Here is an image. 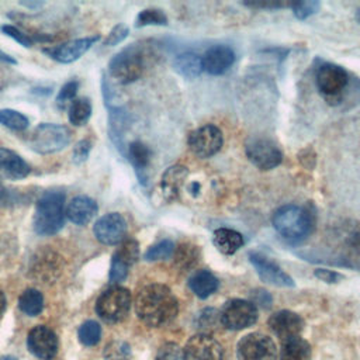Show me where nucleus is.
I'll return each instance as SVG.
<instances>
[{
  "label": "nucleus",
  "instance_id": "1",
  "mask_svg": "<svg viewBox=\"0 0 360 360\" xmlns=\"http://www.w3.org/2000/svg\"><path fill=\"white\" fill-rule=\"evenodd\" d=\"M135 312L145 325L160 328L177 316L179 301L167 285L148 284L135 297Z\"/></svg>",
  "mask_w": 360,
  "mask_h": 360
},
{
  "label": "nucleus",
  "instance_id": "2",
  "mask_svg": "<svg viewBox=\"0 0 360 360\" xmlns=\"http://www.w3.org/2000/svg\"><path fill=\"white\" fill-rule=\"evenodd\" d=\"M156 56L150 45L131 44L117 52L108 62V70L112 79L121 84H129L138 80L152 59Z\"/></svg>",
  "mask_w": 360,
  "mask_h": 360
},
{
  "label": "nucleus",
  "instance_id": "3",
  "mask_svg": "<svg viewBox=\"0 0 360 360\" xmlns=\"http://www.w3.org/2000/svg\"><path fill=\"white\" fill-rule=\"evenodd\" d=\"M274 229L290 242L304 240L314 229L315 217L308 207L288 204L280 207L273 215Z\"/></svg>",
  "mask_w": 360,
  "mask_h": 360
},
{
  "label": "nucleus",
  "instance_id": "4",
  "mask_svg": "<svg viewBox=\"0 0 360 360\" xmlns=\"http://www.w3.org/2000/svg\"><path fill=\"white\" fill-rule=\"evenodd\" d=\"M65 194L62 191H45L37 201L32 219L38 235L49 236L58 233L65 224Z\"/></svg>",
  "mask_w": 360,
  "mask_h": 360
},
{
  "label": "nucleus",
  "instance_id": "5",
  "mask_svg": "<svg viewBox=\"0 0 360 360\" xmlns=\"http://www.w3.org/2000/svg\"><path fill=\"white\" fill-rule=\"evenodd\" d=\"M132 304L131 292L121 285H111L104 290L96 301L97 315L107 323H118L127 318Z\"/></svg>",
  "mask_w": 360,
  "mask_h": 360
},
{
  "label": "nucleus",
  "instance_id": "6",
  "mask_svg": "<svg viewBox=\"0 0 360 360\" xmlns=\"http://www.w3.org/2000/svg\"><path fill=\"white\" fill-rule=\"evenodd\" d=\"M70 131L65 125L42 122L30 135L28 143L32 150L41 155L56 153L70 142Z\"/></svg>",
  "mask_w": 360,
  "mask_h": 360
},
{
  "label": "nucleus",
  "instance_id": "7",
  "mask_svg": "<svg viewBox=\"0 0 360 360\" xmlns=\"http://www.w3.org/2000/svg\"><path fill=\"white\" fill-rule=\"evenodd\" d=\"M259 318L257 307L248 300L233 298L224 304L219 311L221 326L229 330H242L253 323H256Z\"/></svg>",
  "mask_w": 360,
  "mask_h": 360
},
{
  "label": "nucleus",
  "instance_id": "8",
  "mask_svg": "<svg viewBox=\"0 0 360 360\" xmlns=\"http://www.w3.org/2000/svg\"><path fill=\"white\" fill-rule=\"evenodd\" d=\"M315 82L318 90L329 101H338L342 97V91L349 83L347 72L335 63H322L315 73Z\"/></svg>",
  "mask_w": 360,
  "mask_h": 360
},
{
  "label": "nucleus",
  "instance_id": "9",
  "mask_svg": "<svg viewBox=\"0 0 360 360\" xmlns=\"http://www.w3.org/2000/svg\"><path fill=\"white\" fill-rule=\"evenodd\" d=\"M236 356L238 360H276L277 350L270 336L252 332L238 342Z\"/></svg>",
  "mask_w": 360,
  "mask_h": 360
},
{
  "label": "nucleus",
  "instance_id": "10",
  "mask_svg": "<svg viewBox=\"0 0 360 360\" xmlns=\"http://www.w3.org/2000/svg\"><path fill=\"white\" fill-rule=\"evenodd\" d=\"M224 143L221 129L214 124H205L191 131L187 138L190 150L201 159H207L219 152Z\"/></svg>",
  "mask_w": 360,
  "mask_h": 360
},
{
  "label": "nucleus",
  "instance_id": "11",
  "mask_svg": "<svg viewBox=\"0 0 360 360\" xmlns=\"http://www.w3.org/2000/svg\"><path fill=\"white\" fill-rule=\"evenodd\" d=\"M245 149L248 159L260 170H271L283 160L281 150L269 138H250Z\"/></svg>",
  "mask_w": 360,
  "mask_h": 360
},
{
  "label": "nucleus",
  "instance_id": "12",
  "mask_svg": "<svg viewBox=\"0 0 360 360\" xmlns=\"http://www.w3.org/2000/svg\"><path fill=\"white\" fill-rule=\"evenodd\" d=\"M139 259V245L135 239H125L120 243V248L111 257L108 278L112 285H118L124 281L129 273V269Z\"/></svg>",
  "mask_w": 360,
  "mask_h": 360
},
{
  "label": "nucleus",
  "instance_id": "13",
  "mask_svg": "<svg viewBox=\"0 0 360 360\" xmlns=\"http://www.w3.org/2000/svg\"><path fill=\"white\" fill-rule=\"evenodd\" d=\"M27 347L32 356H35L39 360H52L59 347L58 336L56 333L45 326L38 325L34 326L27 336Z\"/></svg>",
  "mask_w": 360,
  "mask_h": 360
},
{
  "label": "nucleus",
  "instance_id": "14",
  "mask_svg": "<svg viewBox=\"0 0 360 360\" xmlns=\"http://www.w3.org/2000/svg\"><path fill=\"white\" fill-rule=\"evenodd\" d=\"M127 221L118 212H110L98 218L94 224L93 232L96 239L103 245H118L125 240Z\"/></svg>",
  "mask_w": 360,
  "mask_h": 360
},
{
  "label": "nucleus",
  "instance_id": "15",
  "mask_svg": "<svg viewBox=\"0 0 360 360\" xmlns=\"http://www.w3.org/2000/svg\"><path fill=\"white\" fill-rule=\"evenodd\" d=\"M222 347L211 335L195 333L183 349L184 360H222Z\"/></svg>",
  "mask_w": 360,
  "mask_h": 360
},
{
  "label": "nucleus",
  "instance_id": "16",
  "mask_svg": "<svg viewBox=\"0 0 360 360\" xmlns=\"http://www.w3.org/2000/svg\"><path fill=\"white\" fill-rule=\"evenodd\" d=\"M98 39H100V35L77 38L55 46L44 48L42 52L59 63H72L79 58H82V55H84Z\"/></svg>",
  "mask_w": 360,
  "mask_h": 360
},
{
  "label": "nucleus",
  "instance_id": "17",
  "mask_svg": "<svg viewBox=\"0 0 360 360\" xmlns=\"http://www.w3.org/2000/svg\"><path fill=\"white\" fill-rule=\"evenodd\" d=\"M249 260L256 269V273L262 281L277 287H294V280L267 256L257 252H250Z\"/></svg>",
  "mask_w": 360,
  "mask_h": 360
},
{
  "label": "nucleus",
  "instance_id": "18",
  "mask_svg": "<svg viewBox=\"0 0 360 360\" xmlns=\"http://www.w3.org/2000/svg\"><path fill=\"white\" fill-rule=\"evenodd\" d=\"M269 328L281 342H284L301 335L304 329V319L292 311L281 309L269 318Z\"/></svg>",
  "mask_w": 360,
  "mask_h": 360
},
{
  "label": "nucleus",
  "instance_id": "19",
  "mask_svg": "<svg viewBox=\"0 0 360 360\" xmlns=\"http://www.w3.org/2000/svg\"><path fill=\"white\" fill-rule=\"evenodd\" d=\"M202 70L212 76L224 75L235 62V52L228 45H212L201 58Z\"/></svg>",
  "mask_w": 360,
  "mask_h": 360
},
{
  "label": "nucleus",
  "instance_id": "20",
  "mask_svg": "<svg viewBox=\"0 0 360 360\" xmlns=\"http://www.w3.org/2000/svg\"><path fill=\"white\" fill-rule=\"evenodd\" d=\"M30 165L14 150L0 146V179L20 180L30 174Z\"/></svg>",
  "mask_w": 360,
  "mask_h": 360
},
{
  "label": "nucleus",
  "instance_id": "21",
  "mask_svg": "<svg viewBox=\"0 0 360 360\" xmlns=\"http://www.w3.org/2000/svg\"><path fill=\"white\" fill-rule=\"evenodd\" d=\"M97 210V202L93 198L87 195H76L68 202L65 215L76 225H86L96 217Z\"/></svg>",
  "mask_w": 360,
  "mask_h": 360
},
{
  "label": "nucleus",
  "instance_id": "22",
  "mask_svg": "<svg viewBox=\"0 0 360 360\" xmlns=\"http://www.w3.org/2000/svg\"><path fill=\"white\" fill-rule=\"evenodd\" d=\"M187 176L188 169L183 165H173L165 170L160 179V188L167 201H176L180 197V191Z\"/></svg>",
  "mask_w": 360,
  "mask_h": 360
},
{
  "label": "nucleus",
  "instance_id": "23",
  "mask_svg": "<svg viewBox=\"0 0 360 360\" xmlns=\"http://www.w3.org/2000/svg\"><path fill=\"white\" fill-rule=\"evenodd\" d=\"M125 153L128 160L131 162L136 177L141 184L146 186L148 183V169L150 165V149L141 141H134L125 148Z\"/></svg>",
  "mask_w": 360,
  "mask_h": 360
},
{
  "label": "nucleus",
  "instance_id": "24",
  "mask_svg": "<svg viewBox=\"0 0 360 360\" xmlns=\"http://www.w3.org/2000/svg\"><path fill=\"white\" fill-rule=\"evenodd\" d=\"M188 287L190 290L201 300L208 298L212 295L218 287L219 281L218 278L208 270H197L190 278H188Z\"/></svg>",
  "mask_w": 360,
  "mask_h": 360
},
{
  "label": "nucleus",
  "instance_id": "25",
  "mask_svg": "<svg viewBox=\"0 0 360 360\" xmlns=\"http://www.w3.org/2000/svg\"><path fill=\"white\" fill-rule=\"evenodd\" d=\"M212 242L222 255H233L242 248L243 236L235 229L218 228L214 232Z\"/></svg>",
  "mask_w": 360,
  "mask_h": 360
},
{
  "label": "nucleus",
  "instance_id": "26",
  "mask_svg": "<svg viewBox=\"0 0 360 360\" xmlns=\"http://www.w3.org/2000/svg\"><path fill=\"white\" fill-rule=\"evenodd\" d=\"M174 70L186 79H194L202 72L201 56L194 52L179 53L173 60Z\"/></svg>",
  "mask_w": 360,
  "mask_h": 360
},
{
  "label": "nucleus",
  "instance_id": "27",
  "mask_svg": "<svg viewBox=\"0 0 360 360\" xmlns=\"http://www.w3.org/2000/svg\"><path fill=\"white\" fill-rule=\"evenodd\" d=\"M312 352L309 343L301 336L283 342L280 360H311Z\"/></svg>",
  "mask_w": 360,
  "mask_h": 360
},
{
  "label": "nucleus",
  "instance_id": "28",
  "mask_svg": "<svg viewBox=\"0 0 360 360\" xmlns=\"http://www.w3.org/2000/svg\"><path fill=\"white\" fill-rule=\"evenodd\" d=\"M174 263L180 270L193 269L200 260V249L197 245L184 240L174 248Z\"/></svg>",
  "mask_w": 360,
  "mask_h": 360
},
{
  "label": "nucleus",
  "instance_id": "29",
  "mask_svg": "<svg viewBox=\"0 0 360 360\" xmlns=\"http://www.w3.org/2000/svg\"><path fill=\"white\" fill-rule=\"evenodd\" d=\"M18 308L28 316H37L44 309V295L35 288H27L18 298Z\"/></svg>",
  "mask_w": 360,
  "mask_h": 360
},
{
  "label": "nucleus",
  "instance_id": "30",
  "mask_svg": "<svg viewBox=\"0 0 360 360\" xmlns=\"http://www.w3.org/2000/svg\"><path fill=\"white\" fill-rule=\"evenodd\" d=\"M219 325H221L219 311L215 308H211V307L204 308L195 316V328L200 330L198 333L211 335L219 328Z\"/></svg>",
  "mask_w": 360,
  "mask_h": 360
},
{
  "label": "nucleus",
  "instance_id": "31",
  "mask_svg": "<svg viewBox=\"0 0 360 360\" xmlns=\"http://www.w3.org/2000/svg\"><path fill=\"white\" fill-rule=\"evenodd\" d=\"M69 121L73 125H83L91 117V103L86 97L75 98L68 108Z\"/></svg>",
  "mask_w": 360,
  "mask_h": 360
},
{
  "label": "nucleus",
  "instance_id": "32",
  "mask_svg": "<svg viewBox=\"0 0 360 360\" xmlns=\"http://www.w3.org/2000/svg\"><path fill=\"white\" fill-rule=\"evenodd\" d=\"M77 338L84 346H94L101 339V326L98 322L89 319L84 321L77 329Z\"/></svg>",
  "mask_w": 360,
  "mask_h": 360
},
{
  "label": "nucleus",
  "instance_id": "33",
  "mask_svg": "<svg viewBox=\"0 0 360 360\" xmlns=\"http://www.w3.org/2000/svg\"><path fill=\"white\" fill-rule=\"evenodd\" d=\"M174 243L170 239H163L155 245H152L143 255L146 262H156V260H166L173 256L174 253Z\"/></svg>",
  "mask_w": 360,
  "mask_h": 360
},
{
  "label": "nucleus",
  "instance_id": "34",
  "mask_svg": "<svg viewBox=\"0 0 360 360\" xmlns=\"http://www.w3.org/2000/svg\"><path fill=\"white\" fill-rule=\"evenodd\" d=\"M167 15L160 8H145L142 10L136 20L135 27H146V25H167Z\"/></svg>",
  "mask_w": 360,
  "mask_h": 360
},
{
  "label": "nucleus",
  "instance_id": "35",
  "mask_svg": "<svg viewBox=\"0 0 360 360\" xmlns=\"http://www.w3.org/2000/svg\"><path fill=\"white\" fill-rule=\"evenodd\" d=\"M77 89H79V83L76 80H70L68 83H65L59 93H58V97H56V105L60 108V110H65V108H69L70 103L75 100L76 97V93H77Z\"/></svg>",
  "mask_w": 360,
  "mask_h": 360
},
{
  "label": "nucleus",
  "instance_id": "36",
  "mask_svg": "<svg viewBox=\"0 0 360 360\" xmlns=\"http://www.w3.org/2000/svg\"><path fill=\"white\" fill-rule=\"evenodd\" d=\"M294 15L298 20H305L309 15L315 14L319 8V1L316 0H297L290 4Z\"/></svg>",
  "mask_w": 360,
  "mask_h": 360
},
{
  "label": "nucleus",
  "instance_id": "37",
  "mask_svg": "<svg viewBox=\"0 0 360 360\" xmlns=\"http://www.w3.org/2000/svg\"><path fill=\"white\" fill-rule=\"evenodd\" d=\"M155 360H184L183 349L174 342H167L160 346Z\"/></svg>",
  "mask_w": 360,
  "mask_h": 360
},
{
  "label": "nucleus",
  "instance_id": "38",
  "mask_svg": "<svg viewBox=\"0 0 360 360\" xmlns=\"http://www.w3.org/2000/svg\"><path fill=\"white\" fill-rule=\"evenodd\" d=\"M129 34V28L125 24H117L107 35V38L104 39V45L105 46H114L120 42H122Z\"/></svg>",
  "mask_w": 360,
  "mask_h": 360
},
{
  "label": "nucleus",
  "instance_id": "39",
  "mask_svg": "<svg viewBox=\"0 0 360 360\" xmlns=\"http://www.w3.org/2000/svg\"><path fill=\"white\" fill-rule=\"evenodd\" d=\"M0 30L3 31V34H6L7 37L13 38L14 41H17L20 45H22L25 48H30L32 45V39L28 35H25L24 32H21L17 27L11 25V24H4V25L0 27Z\"/></svg>",
  "mask_w": 360,
  "mask_h": 360
},
{
  "label": "nucleus",
  "instance_id": "40",
  "mask_svg": "<svg viewBox=\"0 0 360 360\" xmlns=\"http://www.w3.org/2000/svg\"><path fill=\"white\" fill-rule=\"evenodd\" d=\"M128 354H129V347L124 342H114L105 350V356L108 360H124Z\"/></svg>",
  "mask_w": 360,
  "mask_h": 360
},
{
  "label": "nucleus",
  "instance_id": "41",
  "mask_svg": "<svg viewBox=\"0 0 360 360\" xmlns=\"http://www.w3.org/2000/svg\"><path fill=\"white\" fill-rule=\"evenodd\" d=\"M245 6L252 8H264V10H273V8H281V7H290L291 3H284L280 0H248L243 1Z\"/></svg>",
  "mask_w": 360,
  "mask_h": 360
},
{
  "label": "nucleus",
  "instance_id": "42",
  "mask_svg": "<svg viewBox=\"0 0 360 360\" xmlns=\"http://www.w3.org/2000/svg\"><path fill=\"white\" fill-rule=\"evenodd\" d=\"M91 150V142L89 139H82L76 143L75 149H73V162L75 163H83Z\"/></svg>",
  "mask_w": 360,
  "mask_h": 360
},
{
  "label": "nucleus",
  "instance_id": "43",
  "mask_svg": "<svg viewBox=\"0 0 360 360\" xmlns=\"http://www.w3.org/2000/svg\"><path fill=\"white\" fill-rule=\"evenodd\" d=\"M252 302L255 305L262 307L263 309H269V308H271L273 298H271L269 291L262 290V288H256V290L252 291Z\"/></svg>",
  "mask_w": 360,
  "mask_h": 360
},
{
  "label": "nucleus",
  "instance_id": "44",
  "mask_svg": "<svg viewBox=\"0 0 360 360\" xmlns=\"http://www.w3.org/2000/svg\"><path fill=\"white\" fill-rule=\"evenodd\" d=\"M314 274L316 278H319L321 281H325L328 284L338 283L342 278V276L339 273H336L333 270H328V269H316Z\"/></svg>",
  "mask_w": 360,
  "mask_h": 360
},
{
  "label": "nucleus",
  "instance_id": "45",
  "mask_svg": "<svg viewBox=\"0 0 360 360\" xmlns=\"http://www.w3.org/2000/svg\"><path fill=\"white\" fill-rule=\"evenodd\" d=\"M347 245H349V248L352 249V252H353L354 255L360 256V231L354 232V233L349 238Z\"/></svg>",
  "mask_w": 360,
  "mask_h": 360
},
{
  "label": "nucleus",
  "instance_id": "46",
  "mask_svg": "<svg viewBox=\"0 0 360 360\" xmlns=\"http://www.w3.org/2000/svg\"><path fill=\"white\" fill-rule=\"evenodd\" d=\"M0 60H1V62H6V63H10V65H15V63H17V60H15L13 56H10L8 53H6V52L1 51V49H0Z\"/></svg>",
  "mask_w": 360,
  "mask_h": 360
},
{
  "label": "nucleus",
  "instance_id": "47",
  "mask_svg": "<svg viewBox=\"0 0 360 360\" xmlns=\"http://www.w3.org/2000/svg\"><path fill=\"white\" fill-rule=\"evenodd\" d=\"M6 305H7V300H6V295H4V292L0 290V315L4 312V309H6Z\"/></svg>",
  "mask_w": 360,
  "mask_h": 360
},
{
  "label": "nucleus",
  "instance_id": "48",
  "mask_svg": "<svg viewBox=\"0 0 360 360\" xmlns=\"http://www.w3.org/2000/svg\"><path fill=\"white\" fill-rule=\"evenodd\" d=\"M21 6H27L30 8H35V7H41L44 3L42 1H21Z\"/></svg>",
  "mask_w": 360,
  "mask_h": 360
},
{
  "label": "nucleus",
  "instance_id": "49",
  "mask_svg": "<svg viewBox=\"0 0 360 360\" xmlns=\"http://www.w3.org/2000/svg\"><path fill=\"white\" fill-rule=\"evenodd\" d=\"M0 360H18V359L14 356H1Z\"/></svg>",
  "mask_w": 360,
  "mask_h": 360
},
{
  "label": "nucleus",
  "instance_id": "50",
  "mask_svg": "<svg viewBox=\"0 0 360 360\" xmlns=\"http://www.w3.org/2000/svg\"><path fill=\"white\" fill-rule=\"evenodd\" d=\"M356 20H357V22L360 24V8H359L357 13H356Z\"/></svg>",
  "mask_w": 360,
  "mask_h": 360
},
{
  "label": "nucleus",
  "instance_id": "51",
  "mask_svg": "<svg viewBox=\"0 0 360 360\" xmlns=\"http://www.w3.org/2000/svg\"><path fill=\"white\" fill-rule=\"evenodd\" d=\"M3 190H4V186H3V183H1V179H0V195H1Z\"/></svg>",
  "mask_w": 360,
  "mask_h": 360
}]
</instances>
